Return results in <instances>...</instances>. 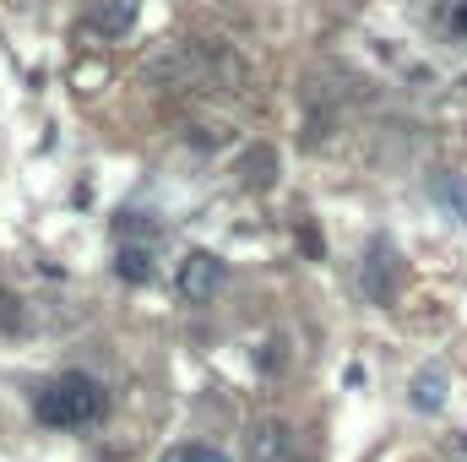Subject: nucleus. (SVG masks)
Masks as SVG:
<instances>
[{
	"mask_svg": "<svg viewBox=\"0 0 467 462\" xmlns=\"http://www.w3.org/2000/svg\"><path fill=\"white\" fill-rule=\"evenodd\" d=\"M451 22H457V27H462V33H467V5H462V11H457V16H451Z\"/></svg>",
	"mask_w": 467,
	"mask_h": 462,
	"instance_id": "10",
	"label": "nucleus"
},
{
	"mask_svg": "<svg viewBox=\"0 0 467 462\" xmlns=\"http://www.w3.org/2000/svg\"><path fill=\"white\" fill-rule=\"evenodd\" d=\"M397 283H402V261H397V245L391 239H375L364 267H358V289L369 305H397Z\"/></svg>",
	"mask_w": 467,
	"mask_h": 462,
	"instance_id": "2",
	"label": "nucleus"
},
{
	"mask_svg": "<svg viewBox=\"0 0 467 462\" xmlns=\"http://www.w3.org/2000/svg\"><path fill=\"white\" fill-rule=\"evenodd\" d=\"M223 278H229V267H223L213 250H191V256L180 261V294H185L191 305H207V299H218Z\"/></svg>",
	"mask_w": 467,
	"mask_h": 462,
	"instance_id": "3",
	"label": "nucleus"
},
{
	"mask_svg": "<svg viewBox=\"0 0 467 462\" xmlns=\"http://www.w3.org/2000/svg\"><path fill=\"white\" fill-rule=\"evenodd\" d=\"M462 452H467V436H462Z\"/></svg>",
	"mask_w": 467,
	"mask_h": 462,
	"instance_id": "11",
	"label": "nucleus"
},
{
	"mask_svg": "<svg viewBox=\"0 0 467 462\" xmlns=\"http://www.w3.org/2000/svg\"><path fill=\"white\" fill-rule=\"evenodd\" d=\"M163 462H229V457H223L218 446H196V441H191V446H169Z\"/></svg>",
	"mask_w": 467,
	"mask_h": 462,
	"instance_id": "8",
	"label": "nucleus"
},
{
	"mask_svg": "<svg viewBox=\"0 0 467 462\" xmlns=\"http://www.w3.org/2000/svg\"><path fill=\"white\" fill-rule=\"evenodd\" d=\"M441 403H446V370H441V364H430V370H419V381H413V408L435 414Z\"/></svg>",
	"mask_w": 467,
	"mask_h": 462,
	"instance_id": "7",
	"label": "nucleus"
},
{
	"mask_svg": "<svg viewBox=\"0 0 467 462\" xmlns=\"http://www.w3.org/2000/svg\"><path fill=\"white\" fill-rule=\"evenodd\" d=\"M115 272L125 278V283H152V250L147 245H119V256H115Z\"/></svg>",
	"mask_w": 467,
	"mask_h": 462,
	"instance_id": "6",
	"label": "nucleus"
},
{
	"mask_svg": "<svg viewBox=\"0 0 467 462\" xmlns=\"http://www.w3.org/2000/svg\"><path fill=\"white\" fill-rule=\"evenodd\" d=\"M33 414H38V425H49V430H82V425H93V419L104 414V386H99L93 375L71 370V375L49 381V386L33 397Z\"/></svg>",
	"mask_w": 467,
	"mask_h": 462,
	"instance_id": "1",
	"label": "nucleus"
},
{
	"mask_svg": "<svg viewBox=\"0 0 467 462\" xmlns=\"http://www.w3.org/2000/svg\"><path fill=\"white\" fill-rule=\"evenodd\" d=\"M136 11H141V0H93V27L104 38H119V33H130Z\"/></svg>",
	"mask_w": 467,
	"mask_h": 462,
	"instance_id": "4",
	"label": "nucleus"
},
{
	"mask_svg": "<svg viewBox=\"0 0 467 462\" xmlns=\"http://www.w3.org/2000/svg\"><path fill=\"white\" fill-rule=\"evenodd\" d=\"M250 462H288V430H283V425H255V436H250Z\"/></svg>",
	"mask_w": 467,
	"mask_h": 462,
	"instance_id": "5",
	"label": "nucleus"
},
{
	"mask_svg": "<svg viewBox=\"0 0 467 462\" xmlns=\"http://www.w3.org/2000/svg\"><path fill=\"white\" fill-rule=\"evenodd\" d=\"M435 196H441L446 207L457 202V218L467 224V180H435Z\"/></svg>",
	"mask_w": 467,
	"mask_h": 462,
	"instance_id": "9",
	"label": "nucleus"
}]
</instances>
